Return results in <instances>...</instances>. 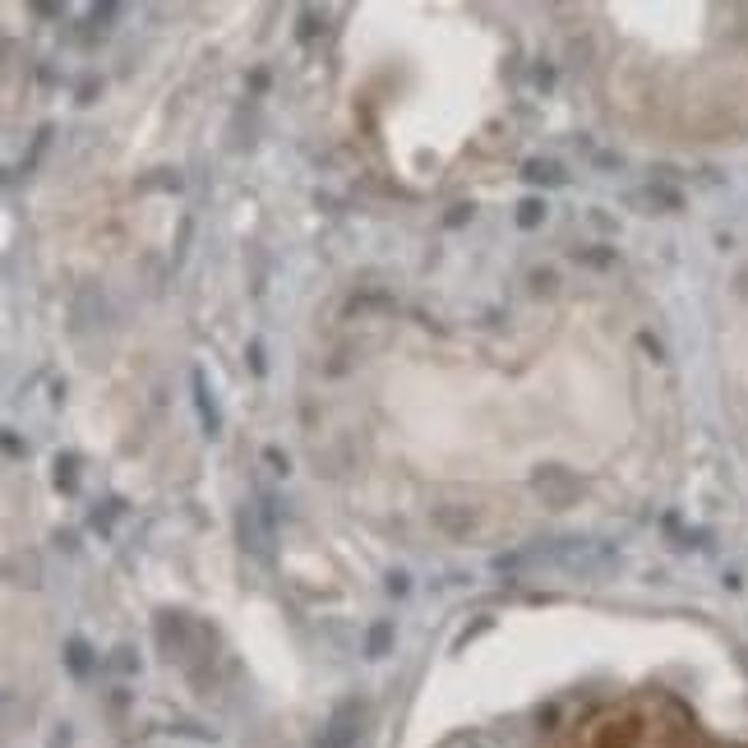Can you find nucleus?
Here are the masks:
<instances>
[{"instance_id": "f257e3e1", "label": "nucleus", "mask_w": 748, "mask_h": 748, "mask_svg": "<svg viewBox=\"0 0 748 748\" xmlns=\"http://www.w3.org/2000/svg\"><path fill=\"white\" fill-rule=\"evenodd\" d=\"M361 730H365V702L347 698V702H338L333 716L324 721V730H319V748H356Z\"/></svg>"}, {"instance_id": "f03ea898", "label": "nucleus", "mask_w": 748, "mask_h": 748, "mask_svg": "<svg viewBox=\"0 0 748 748\" xmlns=\"http://www.w3.org/2000/svg\"><path fill=\"white\" fill-rule=\"evenodd\" d=\"M531 485H536L541 495H550V499H555V508H564L568 499L578 495V481H573L568 471H559V467H541V471H536V476H531Z\"/></svg>"}, {"instance_id": "7ed1b4c3", "label": "nucleus", "mask_w": 748, "mask_h": 748, "mask_svg": "<svg viewBox=\"0 0 748 748\" xmlns=\"http://www.w3.org/2000/svg\"><path fill=\"white\" fill-rule=\"evenodd\" d=\"M194 407H199V421H204V435H222V411L213 402V388H208L204 370H194Z\"/></svg>"}, {"instance_id": "20e7f679", "label": "nucleus", "mask_w": 748, "mask_h": 748, "mask_svg": "<svg viewBox=\"0 0 748 748\" xmlns=\"http://www.w3.org/2000/svg\"><path fill=\"white\" fill-rule=\"evenodd\" d=\"M522 176H527L531 185H564V171H559V162H550V157H531L527 167H522Z\"/></svg>"}, {"instance_id": "39448f33", "label": "nucleus", "mask_w": 748, "mask_h": 748, "mask_svg": "<svg viewBox=\"0 0 748 748\" xmlns=\"http://www.w3.org/2000/svg\"><path fill=\"white\" fill-rule=\"evenodd\" d=\"M388 647H393V624H388V619H379V624L365 633V656H370V661H379V656H388Z\"/></svg>"}, {"instance_id": "423d86ee", "label": "nucleus", "mask_w": 748, "mask_h": 748, "mask_svg": "<svg viewBox=\"0 0 748 748\" xmlns=\"http://www.w3.org/2000/svg\"><path fill=\"white\" fill-rule=\"evenodd\" d=\"M51 481H56V490H65V495H74L79 490V462L65 453V458H56V471H51Z\"/></svg>"}, {"instance_id": "0eeeda50", "label": "nucleus", "mask_w": 748, "mask_h": 748, "mask_svg": "<svg viewBox=\"0 0 748 748\" xmlns=\"http://www.w3.org/2000/svg\"><path fill=\"white\" fill-rule=\"evenodd\" d=\"M65 665H70L74 675H88V670H93V652H88L84 638H70V647H65Z\"/></svg>"}, {"instance_id": "6e6552de", "label": "nucleus", "mask_w": 748, "mask_h": 748, "mask_svg": "<svg viewBox=\"0 0 748 748\" xmlns=\"http://www.w3.org/2000/svg\"><path fill=\"white\" fill-rule=\"evenodd\" d=\"M545 222V199H522L518 204V227L531 231V227H541Z\"/></svg>"}, {"instance_id": "1a4fd4ad", "label": "nucleus", "mask_w": 748, "mask_h": 748, "mask_svg": "<svg viewBox=\"0 0 748 748\" xmlns=\"http://www.w3.org/2000/svg\"><path fill=\"white\" fill-rule=\"evenodd\" d=\"M116 14H121V5H97V10H88V24H93L88 33H107Z\"/></svg>"}, {"instance_id": "9d476101", "label": "nucleus", "mask_w": 748, "mask_h": 748, "mask_svg": "<svg viewBox=\"0 0 748 748\" xmlns=\"http://www.w3.org/2000/svg\"><path fill=\"white\" fill-rule=\"evenodd\" d=\"M407 587H411L407 573H388V592H393V596H407Z\"/></svg>"}, {"instance_id": "9b49d317", "label": "nucleus", "mask_w": 748, "mask_h": 748, "mask_svg": "<svg viewBox=\"0 0 748 748\" xmlns=\"http://www.w3.org/2000/svg\"><path fill=\"white\" fill-rule=\"evenodd\" d=\"M250 365L254 374H264V342H250Z\"/></svg>"}, {"instance_id": "f8f14e48", "label": "nucleus", "mask_w": 748, "mask_h": 748, "mask_svg": "<svg viewBox=\"0 0 748 748\" xmlns=\"http://www.w3.org/2000/svg\"><path fill=\"white\" fill-rule=\"evenodd\" d=\"M264 458L273 462V471H282V476H287V453H278V448H264Z\"/></svg>"}, {"instance_id": "ddd939ff", "label": "nucleus", "mask_w": 748, "mask_h": 748, "mask_svg": "<svg viewBox=\"0 0 748 748\" xmlns=\"http://www.w3.org/2000/svg\"><path fill=\"white\" fill-rule=\"evenodd\" d=\"M744 665H748V656H744Z\"/></svg>"}]
</instances>
